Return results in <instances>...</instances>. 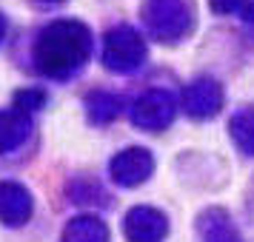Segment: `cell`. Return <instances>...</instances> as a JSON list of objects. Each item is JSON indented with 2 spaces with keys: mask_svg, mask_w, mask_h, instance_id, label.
Masks as SVG:
<instances>
[]
</instances>
